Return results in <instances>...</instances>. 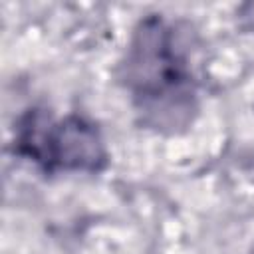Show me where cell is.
Listing matches in <instances>:
<instances>
[{
    "label": "cell",
    "instance_id": "1",
    "mask_svg": "<svg viewBox=\"0 0 254 254\" xmlns=\"http://www.w3.org/2000/svg\"><path fill=\"white\" fill-rule=\"evenodd\" d=\"M117 77L141 127L161 135L187 131L200 111V77L190 30L163 14L133 28Z\"/></svg>",
    "mask_w": 254,
    "mask_h": 254
},
{
    "label": "cell",
    "instance_id": "2",
    "mask_svg": "<svg viewBox=\"0 0 254 254\" xmlns=\"http://www.w3.org/2000/svg\"><path fill=\"white\" fill-rule=\"evenodd\" d=\"M14 155L46 175L99 173L107 167V147L99 127L79 113L54 117L48 109L30 107L14 127Z\"/></svg>",
    "mask_w": 254,
    "mask_h": 254
}]
</instances>
